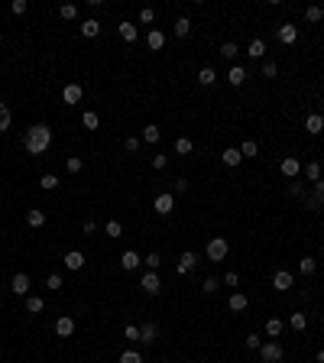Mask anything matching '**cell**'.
Wrapping results in <instances>:
<instances>
[{
  "mask_svg": "<svg viewBox=\"0 0 324 363\" xmlns=\"http://www.w3.org/2000/svg\"><path fill=\"white\" fill-rule=\"evenodd\" d=\"M23 143H26V149H30L33 156H39V153H46L49 143H52V130L46 127V123H33V127L26 130Z\"/></svg>",
  "mask_w": 324,
  "mask_h": 363,
  "instance_id": "obj_1",
  "label": "cell"
},
{
  "mask_svg": "<svg viewBox=\"0 0 324 363\" xmlns=\"http://www.w3.org/2000/svg\"><path fill=\"white\" fill-rule=\"evenodd\" d=\"M259 357H262V363H279V360L285 357V350H282V344L269 341V344H262V347H259Z\"/></svg>",
  "mask_w": 324,
  "mask_h": 363,
  "instance_id": "obj_2",
  "label": "cell"
},
{
  "mask_svg": "<svg viewBox=\"0 0 324 363\" xmlns=\"http://www.w3.org/2000/svg\"><path fill=\"white\" fill-rule=\"evenodd\" d=\"M153 211H156V214H172V211H175V194L172 191H162V194H156V201H153Z\"/></svg>",
  "mask_w": 324,
  "mask_h": 363,
  "instance_id": "obj_3",
  "label": "cell"
},
{
  "mask_svg": "<svg viewBox=\"0 0 324 363\" xmlns=\"http://www.w3.org/2000/svg\"><path fill=\"white\" fill-rule=\"evenodd\" d=\"M227 250H230V246H227L224 237H214V240L208 243V260H211V263H221V260H227Z\"/></svg>",
  "mask_w": 324,
  "mask_h": 363,
  "instance_id": "obj_4",
  "label": "cell"
},
{
  "mask_svg": "<svg viewBox=\"0 0 324 363\" xmlns=\"http://www.w3.org/2000/svg\"><path fill=\"white\" fill-rule=\"evenodd\" d=\"M139 286H143L146 295H159V292H162V279H159V272H146Z\"/></svg>",
  "mask_w": 324,
  "mask_h": 363,
  "instance_id": "obj_5",
  "label": "cell"
},
{
  "mask_svg": "<svg viewBox=\"0 0 324 363\" xmlns=\"http://www.w3.org/2000/svg\"><path fill=\"white\" fill-rule=\"evenodd\" d=\"M10 292L13 295H30V276H26V272H16L10 279Z\"/></svg>",
  "mask_w": 324,
  "mask_h": 363,
  "instance_id": "obj_6",
  "label": "cell"
},
{
  "mask_svg": "<svg viewBox=\"0 0 324 363\" xmlns=\"http://www.w3.org/2000/svg\"><path fill=\"white\" fill-rule=\"evenodd\" d=\"M81 97H84L81 85H65V88H62V101H65V104H81Z\"/></svg>",
  "mask_w": 324,
  "mask_h": 363,
  "instance_id": "obj_7",
  "label": "cell"
},
{
  "mask_svg": "<svg viewBox=\"0 0 324 363\" xmlns=\"http://www.w3.org/2000/svg\"><path fill=\"white\" fill-rule=\"evenodd\" d=\"M273 289H276V292H288V289H292V272H288V269H279L276 276H273Z\"/></svg>",
  "mask_w": 324,
  "mask_h": 363,
  "instance_id": "obj_8",
  "label": "cell"
},
{
  "mask_svg": "<svg viewBox=\"0 0 324 363\" xmlns=\"http://www.w3.org/2000/svg\"><path fill=\"white\" fill-rule=\"evenodd\" d=\"M295 39H299V26H292V23H282V26H279V42L292 46Z\"/></svg>",
  "mask_w": 324,
  "mask_h": 363,
  "instance_id": "obj_9",
  "label": "cell"
},
{
  "mask_svg": "<svg viewBox=\"0 0 324 363\" xmlns=\"http://www.w3.org/2000/svg\"><path fill=\"white\" fill-rule=\"evenodd\" d=\"M279 169H282V175H288V179H295V175L302 172V162H299V159H295V156H285Z\"/></svg>",
  "mask_w": 324,
  "mask_h": 363,
  "instance_id": "obj_10",
  "label": "cell"
},
{
  "mask_svg": "<svg viewBox=\"0 0 324 363\" xmlns=\"http://www.w3.org/2000/svg\"><path fill=\"white\" fill-rule=\"evenodd\" d=\"M195 266H198V256L188 250V253H182V260H179V266H175V269H179V276H185V272H191Z\"/></svg>",
  "mask_w": 324,
  "mask_h": 363,
  "instance_id": "obj_11",
  "label": "cell"
},
{
  "mask_svg": "<svg viewBox=\"0 0 324 363\" xmlns=\"http://www.w3.org/2000/svg\"><path fill=\"white\" fill-rule=\"evenodd\" d=\"M305 130H308L311 136L324 133V117H321V114H308V120H305Z\"/></svg>",
  "mask_w": 324,
  "mask_h": 363,
  "instance_id": "obj_12",
  "label": "cell"
},
{
  "mask_svg": "<svg viewBox=\"0 0 324 363\" xmlns=\"http://www.w3.org/2000/svg\"><path fill=\"white\" fill-rule=\"evenodd\" d=\"M139 263H143V256H136V250H127L124 256H120V266H124L127 272H133Z\"/></svg>",
  "mask_w": 324,
  "mask_h": 363,
  "instance_id": "obj_13",
  "label": "cell"
},
{
  "mask_svg": "<svg viewBox=\"0 0 324 363\" xmlns=\"http://www.w3.org/2000/svg\"><path fill=\"white\" fill-rule=\"evenodd\" d=\"M65 266L72 269V272H78V269L84 266V253H78V250H68V253H65Z\"/></svg>",
  "mask_w": 324,
  "mask_h": 363,
  "instance_id": "obj_14",
  "label": "cell"
},
{
  "mask_svg": "<svg viewBox=\"0 0 324 363\" xmlns=\"http://www.w3.org/2000/svg\"><path fill=\"white\" fill-rule=\"evenodd\" d=\"M26 224H30V227H42V224H46V211H42V208H30V211H26Z\"/></svg>",
  "mask_w": 324,
  "mask_h": 363,
  "instance_id": "obj_15",
  "label": "cell"
},
{
  "mask_svg": "<svg viewBox=\"0 0 324 363\" xmlns=\"http://www.w3.org/2000/svg\"><path fill=\"white\" fill-rule=\"evenodd\" d=\"M55 334H58V338H72V334H75V321H72V318H58V321H55Z\"/></svg>",
  "mask_w": 324,
  "mask_h": 363,
  "instance_id": "obj_16",
  "label": "cell"
},
{
  "mask_svg": "<svg viewBox=\"0 0 324 363\" xmlns=\"http://www.w3.org/2000/svg\"><path fill=\"white\" fill-rule=\"evenodd\" d=\"M221 159H224V165H230V169H233V165H240V159H243V156H240V149H237V146H227L224 153H221Z\"/></svg>",
  "mask_w": 324,
  "mask_h": 363,
  "instance_id": "obj_17",
  "label": "cell"
},
{
  "mask_svg": "<svg viewBox=\"0 0 324 363\" xmlns=\"http://www.w3.org/2000/svg\"><path fill=\"white\" fill-rule=\"evenodd\" d=\"M146 46H150L153 52H159V49L165 46V33H159V30H150V36H146Z\"/></svg>",
  "mask_w": 324,
  "mask_h": 363,
  "instance_id": "obj_18",
  "label": "cell"
},
{
  "mask_svg": "<svg viewBox=\"0 0 324 363\" xmlns=\"http://www.w3.org/2000/svg\"><path fill=\"white\" fill-rule=\"evenodd\" d=\"M78 30H81V36H84V39H94V36L101 33V23H98V20H84L81 26H78Z\"/></svg>",
  "mask_w": 324,
  "mask_h": 363,
  "instance_id": "obj_19",
  "label": "cell"
},
{
  "mask_svg": "<svg viewBox=\"0 0 324 363\" xmlns=\"http://www.w3.org/2000/svg\"><path fill=\"white\" fill-rule=\"evenodd\" d=\"M302 172H305V179H308V182H318L321 179V162H318V159H314V162H305Z\"/></svg>",
  "mask_w": 324,
  "mask_h": 363,
  "instance_id": "obj_20",
  "label": "cell"
},
{
  "mask_svg": "<svg viewBox=\"0 0 324 363\" xmlns=\"http://www.w3.org/2000/svg\"><path fill=\"white\" fill-rule=\"evenodd\" d=\"M156 334H159V327H156L153 321H146L143 327H139V341H143V344H153V341H156Z\"/></svg>",
  "mask_w": 324,
  "mask_h": 363,
  "instance_id": "obj_21",
  "label": "cell"
},
{
  "mask_svg": "<svg viewBox=\"0 0 324 363\" xmlns=\"http://www.w3.org/2000/svg\"><path fill=\"white\" fill-rule=\"evenodd\" d=\"M159 136H162V130L156 123H146L143 127V143H159Z\"/></svg>",
  "mask_w": 324,
  "mask_h": 363,
  "instance_id": "obj_22",
  "label": "cell"
},
{
  "mask_svg": "<svg viewBox=\"0 0 324 363\" xmlns=\"http://www.w3.org/2000/svg\"><path fill=\"white\" fill-rule=\"evenodd\" d=\"M227 81H230L233 88H240L243 81H247V68H240V65H233V68H230V75H227Z\"/></svg>",
  "mask_w": 324,
  "mask_h": 363,
  "instance_id": "obj_23",
  "label": "cell"
},
{
  "mask_svg": "<svg viewBox=\"0 0 324 363\" xmlns=\"http://www.w3.org/2000/svg\"><path fill=\"white\" fill-rule=\"evenodd\" d=\"M227 305H230V312H243V308L250 305V298L243 295V292H233V295H230V302H227Z\"/></svg>",
  "mask_w": 324,
  "mask_h": 363,
  "instance_id": "obj_24",
  "label": "cell"
},
{
  "mask_svg": "<svg viewBox=\"0 0 324 363\" xmlns=\"http://www.w3.org/2000/svg\"><path fill=\"white\" fill-rule=\"evenodd\" d=\"M191 149H195V143H191L188 136H179V139H175V153H179V156H191Z\"/></svg>",
  "mask_w": 324,
  "mask_h": 363,
  "instance_id": "obj_25",
  "label": "cell"
},
{
  "mask_svg": "<svg viewBox=\"0 0 324 363\" xmlns=\"http://www.w3.org/2000/svg\"><path fill=\"white\" fill-rule=\"evenodd\" d=\"M247 55H250V59H262V55H266V42H262V39H253L250 49H247Z\"/></svg>",
  "mask_w": 324,
  "mask_h": 363,
  "instance_id": "obj_26",
  "label": "cell"
},
{
  "mask_svg": "<svg viewBox=\"0 0 324 363\" xmlns=\"http://www.w3.org/2000/svg\"><path fill=\"white\" fill-rule=\"evenodd\" d=\"M188 33H191V23H188V16L175 20V36H179V39H188Z\"/></svg>",
  "mask_w": 324,
  "mask_h": 363,
  "instance_id": "obj_27",
  "label": "cell"
},
{
  "mask_svg": "<svg viewBox=\"0 0 324 363\" xmlns=\"http://www.w3.org/2000/svg\"><path fill=\"white\" fill-rule=\"evenodd\" d=\"M217 81V75H214V68H201L198 72V85H204V88H211Z\"/></svg>",
  "mask_w": 324,
  "mask_h": 363,
  "instance_id": "obj_28",
  "label": "cell"
},
{
  "mask_svg": "<svg viewBox=\"0 0 324 363\" xmlns=\"http://www.w3.org/2000/svg\"><path fill=\"white\" fill-rule=\"evenodd\" d=\"M299 269L305 272V276H314V269H318V263H314V256H302V260H299Z\"/></svg>",
  "mask_w": 324,
  "mask_h": 363,
  "instance_id": "obj_29",
  "label": "cell"
},
{
  "mask_svg": "<svg viewBox=\"0 0 324 363\" xmlns=\"http://www.w3.org/2000/svg\"><path fill=\"white\" fill-rule=\"evenodd\" d=\"M98 123H101V117L94 110H84V117H81V127L84 130H98Z\"/></svg>",
  "mask_w": 324,
  "mask_h": 363,
  "instance_id": "obj_30",
  "label": "cell"
},
{
  "mask_svg": "<svg viewBox=\"0 0 324 363\" xmlns=\"http://www.w3.org/2000/svg\"><path fill=\"white\" fill-rule=\"evenodd\" d=\"M42 308H46V302H42V298H39V295H30V298H26V312H33V315H39V312H42Z\"/></svg>",
  "mask_w": 324,
  "mask_h": 363,
  "instance_id": "obj_31",
  "label": "cell"
},
{
  "mask_svg": "<svg viewBox=\"0 0 324 363\" xmlns=\"http://www.w3.org/2000/svg\"><path fill=\"white\" fill-rule=\"evenodd\" d=\"M10 123H13V114L7 104H0V130H10Z\"/></svg>",
  "mask_w": 324,
  "mask_h": 363,
  "instance_id": "obj_32",
  "label": "cell"
},
{
  "mask_svg": "<svg viewBox=\"0 0 324 363\" xmlns=\"http://www.w3.org/2000/svg\"><path fill=\"white\" fill-rule=\"evenodd\" d=\"M266 334H269V338H279V334H282V321H279V318H269V321H266Z\"/></svg>",
  "mask_w": 324,
  "mask_h": 363,
  "instance_id": "obj_33",
  "label": "cell"
},
{
  "mask_svg": "<svg viewBox=\"0 0 324 363\" xmlns=\"http://www.w3.org/2000/svg\"><path fill=\"white\" fill-rule=\"evenodd\" d=\"M120 36H124L127 42H136V26L133 23H120Z\"/></svg>",
  "mask_w": 324,
  "mask_h": 363,
  "instance_id": "obj_34",
  "label": "cell"
},
{
  "mask_svg": "<svg viewBox=\"0 0 324 363\" xmlns=\"http://www.w3.org/2000/svg\"><path fill=\"white\" fill-rule=\"evenodd\" d=\"M143 263L150 266V272H159V266H162V256H159V253H150V256H143Z\"/></svg>",
  "mask_w": 324,
  "mask_h": 363,
  "instance_id": "obj_35",
  "label": "cell"
},
{
  "mask_svg": "<svg viewBox=\"0 0 324 363\" xmlns=\"http://www.w3.org/2000/svg\"><path fill=\"white\" fill-rule=\"evenodd\" d=\"M58 16H62V20H75V16H78V7H75V4H62V7H58Z\"/></svg>",
  "mask_w": 324,
  "mask_h": 363,
  "instance_id": "obj_36",
  "label": "cell"
},
{
  "mask_svg": "<svg viewBox=\"0 0 324 363\" xmlns=\"http://www.w3.org/2000/svg\"><path fill=\"white\" fill-rule=\"evenodd\" d=\"M305 20H308V23H321L324 10H321V7H308V10H305Z\"/></svg>",
  "mask_w": 324,
  "mask_h": 363,
  "instance_id": "obj_37",
  "label": "cell"
},
{
  "mask_svg": "<svg viewBox=\"0 0 324 363\" xmlns=\"http://www.w3.org/2000/svg\"><path fill=\"white\" fill-rule=\"evenodd\" d=\"M217 289H221V282H217L214 276H211V279H204V282H201V292H204V295H214V292H217Z\"/></svg>",
  "mask_w": 324,
  "mask_h": 363,
  "instance_id": "obj_38",
  "label": "cell"
},
{
  "mask_svg": "<svg viewBox=\"0 0 324 363\" xmlns=\"http://www.w3.org/2000/svg\"><path fill=\"white\" fill-rule=\"evenodd\" d=\"M39 185H42V188H46V191H52V188H58V175H42V179H39Z\"/></svg>",
  "mask_w": 324,
  "mask_h": 363,
  "instance_id": "obj_39",
  "label": "cell"
},
{
  "mask_svg": "<svg viewBox=\"0 0 324 363\" xmlns=\"http://www.w3.org/2000/svg\"><path fill=\"white\" fill-rule=\"evenodd\" d=\"M292 327L295 331H305V327H308V318H305L302 312H292Z\"/></svg>",
  "mask_w": 324,
  "mask_h": 363,
  "instance_id": "obj_40",
  "label": "cell"
},
{
  "mask_svg": "<svg viewBox=\"0 0 324 363\" xmlns=\"http://www.w3.org/2000/svg\"><path fill=\"white\" fill-rule=\"evenodd\" d=\"M237 52H240L237 42H224V46H221V55H224V59H237Z\"/></svg>",
  "mask_w": 324,
  "mask_h": 363,
  "instance_id": "obj_41",
  "label": "cell"
},
{
  "mask_svg": "<svg viewBox=\"0 0 324 363\" xmlns=\"http://www.w3.org/2000/svg\"><path fill=\"white\" fill-rule=\"evenodd\" d=\"M104 230H107V237H120V234H124V224H120V220H107Z\"/></svg>",
  "mask_w": 324,
  "mask_h": 363,
  "instance_id": "obj_42",
  "label": "cell"
},
{
  "mask_svg": "<svg viewBox=\"0 0 324 363\" xmlns=\"http://www.w3.org/2000/svg\"><path fill=\"white\" fill-rule=\"evenodd\" d=\"M256 153H259V146L253 143V139H247V143L240 146V156H243V159H247V156H256Z\"/></svg>",
  "mask_w": 324,
  "mask_h": 363,
  "instance_id": "obj_43",
  "label": "cell"
},
{
  "mask_svg": "<svg viewBox=\"0 0 324 363\" xmlns=\"http://www.w3.org/2000/svg\"><path fill=\"white\" fill-rule=\"evenodd\" d=\"M120 363H143V357H139L136 350H124L120 353Z\"/></svg>",
  "mask_w": 324,
  "mask_h": 363,
  "instance_id": "obj_44",
  "label": "cell"
},
{
  "mask_svg": "<svg viewBox=\"0 0 324 363\" xmlns=\"http://www.w3.org/2000/svg\"><path fill=\"white\" fill-rule=\"evenodd\" d=\"M311 198L318 201V208L324 205V179H318V182H314V194H311Z\"/></svg>",
  "mask_w": 324,
  "mask_h": 363,
  "instance_id": "obj_45",
  "label": "cell"
},
{
  "mask_svg": "<svg viewBox=\"0 0 324 363\" xmlns=\"http://www.w3.org/2000/svg\"><path fill=\"white\" fill-rule=\"evenodd\" d=\"M276 75H279L276 62H262V78H276Z\"/></svg>",
  "mask_w": 324,
  "mask_h": 363,
  "instance_id": "obj_46",
  "label": "cell"
},
{
  "mask_svg": "<svg viewBox=\"0 0 324 363\" xmlns=\"http://www.w3.org/2000/svg\"><path fill=\"white\" fill-rule=\"evenodd\" d=\"M81 165H84V162H81V156H68L65 169H68V172H81Z\"/></svg>",
  "mask_w": 324,
  "mask_h": 363,
  "instance_id": "obj_47",
  "label": "cell"
},
{
  "mask_svg": "<svg viewBox=\"0 0 324 363\" xmlns=\"http://www.w3.org/2000/svg\"><path fill=\"white\" fill-rule=\"evenodd\" d=\"M62 286H65V282H62V276H55V272H52V276L46 279V289H52V292H58Z\"/></svg>",
  "mask_w": 324,
  "mask_h": 363,
  "instance_id": "obj_48",
  "label": "cell"
},
{
  "mask_svg": "<svg viewBox=\"0 0 324 363\" xmlns=\"http://www.w3.org/2000/svg\"><path fill=\"white\" fill-rule=\"evenodd\" d=\"M188 191V179H175L172 182V194H185Z\"/></svg>",
  "mask_w": 324,
  "mask_h": 363,
  "instance_id": "obj_49",
  "label": "cell"
},
{
  "mask_svg": "<svg viewBox=\"0 0 324 363\" xmlns=\"http://www.w3.org/2000/svg\"><path fill=\"white\" fill-rule=\"evenodd\" d=\"M124 338H127V341H139V327H136V324H127V327H124Z\"/></svg>",
  "mask_w": 324,
  "mask_h": 363,
  "instance_id": "obj_50",
  "label": "cell"
},
{
  "mask_svg": "<svg viewBox=\"0 0 324 363\" xmlns=\"http://www.w3.org/2000/svg\"><path fill=\"white\" fill-rule=\"evenodd\" d=\"M302 191H305V188H302V182H295V179L288 182V198H299Z\"/></svg>",
  "mask_w": 324,
  "mask_h": 363,
  "instance_id": "obj_51",
  "label": "cell"
},
{
  "mask_svg": "<svg viewBox=\"0 0 324 363\" xmlns=\"http://www.w3.org/2000/svg\"><path fill=\"white\" fill-rule=\"evenodd\" d=\"M247 347H250V350H259V347H262L259 334H247Z\"/></svg>",
  "mask_w": 324,
  "mask_h": 363,
  "instance_id": "obj_52",
  "label": "cell"
},
{
  "mask_svg": "<svg viewBox=\"0 0 324 363\" xmlns=\"http://www.w3.org/2000/svg\"><path fill=\"white\" fill-rule=\"evenodd\" d=\"M153 20H156V10H150V7L139 10V23H153Z\"/></svg>",
  "mask_w": 324,
  "mask_h": 363,
  "instance_id": "obj_53",
  "label": "cell"
},
{
  "mask_svg": "<svg viewBox=\"0 0 324 363\" xmlns=\"http://www.w3.org/2000/svg\"><path fill=\"white\" fill-rule=\"evenodd\" d=\"M124 146L130 149V153H133V149H139V139H136V136H127V139H124Z\"/></svg>",
  "mask_w": 324,
  "mask_h": 363,
  "instance_id": "obj_54",
  "label": "cell"
},
{
  "mask_svg": "<svg viewBox=\"0 0 324 363\" xmlns=\"http://www.w3.org/2000/svg\"><path fill=\"white\" fill-rule=\"evenodd\" d=\"M165 165H169V159H165V156H156L153 159V169H165Z\"/></svg>",
  "mask_w": 324,
  "mask_h": 363,
  "instance_id": "obj_55",
  "label": "cell"
},
{
  "mask_svg": "<svg viewBox=\"0 0 324 363\" xmlns=\"http://www.w3.org/2000/svg\"><path fill=\"white\" fill-rule=\"evenodd\" d=\"M13 13H26V0H13Z\"/></svg>",
  "mask_w": 324,
  "mask_h": 363,
  "instance_id": "obj_56",
  "label": "cell"
},
{
  "mask_svg": "<svg viewBox=\"0 0 324 363\" xmlns=\"http://www.w3.org/2000/svg\"><path fill=\"white\" fill-rule=\"evenodd\" d=\"M224 282H227V286H237L240 279H237V272H227V276H224Z\"/></svg>",
  "mask_w": 324,
  "mask_h": 363,
  "instance_id": "obj_57",
  "label": "cell"
},
{
  "mask_svg": "<svg viewBox=\"0 0 324 363\" xmlns=\"http://www.w3.org/2000/svg\"><path fill=\"white\" fill-rule=\"evenodd\" d=\"M318 363H324V350H321V353H318Z\"/></svg>",
  "mask_w": 324,
  "mask_h": 363,
  "instance_id": "obj_58",
  "label": "cell"
},
{
  "mask_svg": "<svg viewBox=\"0 0 324 363\" xmlns=\"http://www.w3.org/2000/svg\"><path fill=\"white\" fill-rule=\"evenodd\" d=\"M321 250H324V243H321Z\"/></svg>",
  "mask_w": 324,
  "mask_h": 363,
  "instance_id": "obj_59",
  "label": "cell"
},
{
  "mask_svg": "<svg viewBox=\"0 0 324 363\" xmlns=\"http://www.w3.org/2000/svg\"><path fill=\"white\" fill-rule=\"evenodd\" d=\"M188 363H191V360H188Z\"/></svg>",
  "mask_w": 324,
  "mask_h": 363,
  "instance_id": "obj_60",
  "label": "cell"
}]
</instances>
